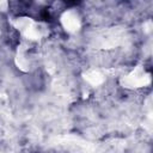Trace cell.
I'll use <instances>...</instances> for the list:
<instances>
[{
  "mask_svg": "<svg viewBox=\"0 0 153 153\" xmlns=\"http://www.w3.org/2000/svg\"><path fill=\"white\" fill-rule=\"evenodd\" d=\"M118 85L127 91L148 88L152 85V73L143 63H136L118 78Z\"/></svg>",
  "mask_w": 153,
  "mask_h": 153,
  "instance_id": "cell-2",
  "label": "cell"
},
{
  "mask_svg": "<svg viewBox=\"0 0 153 153\" xmlns=\"http://www.w3.org/2000/svg\"><path fill=\"white\" fill-rule=\"evenodd\" d=\"M81 79L90 87H100L108 79V71L100 67H88L81 72Z\"/></svg>",
  "mask_w": 153,
  "mask_h": 153,
  "instance_id": "cell-5",
  "label": "cell"
},
{
  "mask_svg": "<svg viewBox=\"0 0 153 153\" xmlns=\"http://www.w3.org/2000/svg\"><path fill=\"white\" fill-rule=\"evenodd\" d=\"M35 43L20 41L14 51L13 62L18 71L22 73H31L37 68L38 56L35 50Z\"/></svg>",
  "mask_w": 153,
  "mask_h": 153,
  "instance_id": "cell-3",
  "label": "cell"
},
{
  "mask_svg": "<svg viewBox=\"0 0 153 153\" xmlns=\"http://www.w3.org/2000/svg\"><path fill=\"white\" fill-rule=\"evenodd\" d=\"M11 26L19 35L22 41L38 44L50 36V26L43 20L35 19L30 16H14L10 20Z\"/></svg>",
  "mask_w": 153,
  "mask_h": 153,
  "instance_id": "cell-1",
  "label": "cell"
},
{
  "mask_svg": "<svg viewBox=\"0 0 153 153\" xmlns=\"http://www.w3.org/2000/svg\"><path fill=\"white\" fill-rule=\"evenodd\" d=\"M59 23L67 35H78L84 27V16L76 7H67L60 13Z\"/></svg>",
  "mask_w": 153,
  "mask_h": 153,
  "instance_id": "cell-4",
  "label": "cell"
},
{
  "mask_svg": "<svg viewBox=\"0 0 153 153\" xmlns=\"http://www.w3.org/2000/svg\"><path fill=\"white\" fill-rule=\"evenodd\" d=\"M8 7H10L8 0H0V11L1 12H7Z\"/></svg>",
  "mask_w": 153,
  "mask_h": 153,
  "instance_id": "cell-6",
  "label": "cell"
}]
</instances>
